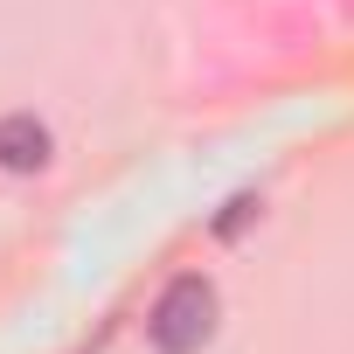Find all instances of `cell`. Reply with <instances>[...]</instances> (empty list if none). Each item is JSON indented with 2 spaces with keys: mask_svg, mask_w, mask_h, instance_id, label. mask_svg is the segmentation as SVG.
Segmentation results:
<instances>
[{
  "mask_svg": "<svg viewBox=\"0 0 354 354\" xmlns=\"http://www.w3.org/2000/svg\"><path fill=\"white\" fill-rule=\"evenodd\" d=\"M146 333H153L160 354H202V347L216 340V285L195 278V271H188V278H174V285L153 299Z\"/></svg>",
  "mask_w": 354,
  "mask_h": 354,
  "instance_id": "obj_1",
  "label": "cell"
},
{
  "mask_svg": "<svg viewBox=\"0 0 354 354\" xmlns=\"http://www.w3.org/2000/svg\"><path fill=\"white\" fill-rule=\"evenodd\" d=\"M0 167H8V174H42L49 167V125L35 111L0 118Z\"/></svg>",
  "mask_w": 354,
  "mask_h": 354,
  "instance_id": "obj_2",
  "label": "cell"
}]
</instances>
